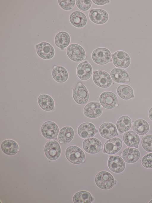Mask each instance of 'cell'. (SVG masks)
<instances>
[{
  "instance_id": "6da1fadb",
  "label": "cell",
  "mask_w": 152,
  "mask_h": 203,
  "mask_svg": "<svg viewBox=\"0 0 152 203\" xmlns=\"http://www.w3.org/2000/svg\"><path fill=\"white\" fill-rule=\"evenodd\" d=\"M65 155L67 160L74 164H80L85 161V155L84 152L75 146L68 147L65 151Z\"/></svg>"
},
{
  "instance_id": "7a4b0ae2",
  "label": "cell",
  "mask_w": 152,
  "mask_h": 203,
  "mask_svg": "<svg viewBox=\"0 0 152 203\" xmlns=\"http://www.w3.org/2000/svg\"><path fill=\"white\" fill-rule=\"evenodd\" d=\"M115 180L109 172L102 171L98 172L96 175L95 182L96 185L103 190H108L115 185Z\"/></svg>"
},
{
  "instance_id": "3957f363",
  "label": "cell",
  "mask_w": 152,
  "mask_h": 203,
  "mask_svg": "<svg viewBox=\"0 0 152 203\" xmlns=\"http://www.w3.org/2000/svg\"><path fill=\"white\" fill-rule=\"evenodd\" d=\"M91 57L95 63L99 65H104L112 61L110 51L104 47L95 49L92 53Z\"/></svg>"
},
{
  "instance_id": "277c9868",
  "label": "cell",
  "mask_w": 152,
  "mask_h": 203,
  "mask_svg": "<svg viewBox=\"0 0 152 203\" xmlns=\"http://www.w3.org/2000/svg\"><path fill=\"white\" fill-rule=\"evenodd\" d=\"M72 96L75 102L80 105L86 103L89 98L87 89L84 85L80 82L74 87L72 90Z\"/></svg>"
},
{
  "instance_id": "5b68a950",
  "label": "cell",
  "mask_w": 152,
  "mask_h": 203,
  "mask_svg": "<svg viewBox=\"0 0 152 203\" xmlns=\"http://www.w3.org/2000/svg\"><path fill=\"white\" fill-rule=\"evenodd\" d=\"M68 57L72 60L79 62L83 60L86 57V52L84 49L76 43L69 45L66 49Z\"/></svg>"
},
{
  "instance_id": "8992f818",
  "label": "cell",
  "mask_w": 152,
  "mask_h": 203,
  "mask_svg": "<svg viewBox=\"0 0 152 203\" xmlns=\"http://www.w3.org/2000/svg\"><path fill=\"white\" fill-rule=\"evenodd\" d=\"M41 132L45 138L56 140L59 132L58 125L54 122L48 121L44 122L41 127Z\"/></svg>"
},
{
  "instance_id": "52a82bcc",
  "label": "cell",
  "mask_w": 152,
  "mask_h": 203,
  "mask_svg": "<svg viewBox=\"0 0 152 203\" xmlns=\"http://www.w3.org/2000/svg\"><path fill=\"white\" fill-rule=\"evenodd\" d=\"M92 78L96 85L102 88L109 87L112 83V80L110 74L107 72L102 70L95 71Z\"/></svg>"
},
{
  "instance_id": "ba28073f",
  "label": "cell",
  "mask_w": 152,
  "mask_h": 203,
  "mask_svg": "<svg viewBox=\"0 0 152 203\" xmlns=\"http://www.w3.org/2000/svg\"><path fill=\"white\" fill-rule=\"evenodd\" d=\"M37 54L41 58L44 60H49L52 58L55 54L53 46L46 42H42L36 46Z\"/></svg>"
},
{
  "instance_id": "9c48e42d",
  "label": "cell",
  "mask_w": 152,
  "mask_h": 203,
  "mask_svg": "<svg viewBox=\"0 0 152 203\" xmlns=\"http://www.w3.org/2000/svg\"><path fill=\"white\" fill-rule=\"evenodd\" d=\"M44 152L49 160H54L58 158L61 153V149L58 143L52 140L48 141L44 147Z\"/></svg>"
},
{
  "instance_id": "30bf717a",
  "label": "cell",
  "mask_w": 152,
  "mask_h": 203,
  "mask_svg": "<svg viewBox=\"0 0 152 203\" xmlns=\"http://www.w3.org/2000/svg\"><path fill=\"white\" fill-rule=\"evenodd\" d=\"M99 101L104 107L110 109L117 106L118 99L113 93L107 91L103 92L100 94Z\"/></svg>"
},
{
  "instance_id": "8fae6325",
  "label": "cell",
  "mask_w": 152,
  "mask_h": 203,
  "mask_svg": "<svg viewBox=\"0 0 152 203\" xmlns=\"http://www.w3.org/2000/svg\"><path fill=\"white\" fill-rule=\"evenodd\" d=\"M112 62L116 67L122 68H127L131 63V59L129 55L122 51H118L112 55Z\"/></svg>"
},
{
  "instance_id": "7c38bea8",
  "label": "cell",
  "mask_w": 152,
  "mask_h": 203,
  "mask_svg": "<svg viewBox=\"0 0 152 203\" xmlns=\"http://www.w3.org/2000/svg\"><path fill=\"white\" fill-rule=\"evenodd\" d=\"M82 146L85 152L90 154H96L103 149V146L100 140L94 138L85 139L83 142Z\"/></svg>"
},
{
  "instance_id": "4fadbf2b",
  "label": "cell",
  "mask_w": 152,
  "mask_h": 203,
  "mask_svg": "<svg viewBox=\"0 0 152 203\" xmlns=\"http://www.w3.org/2000/svg\"><path fill=\"white\" fill-rule=\"evenodd\" d=\"M102 105L96 102H92L87 104L83 109L84 115L87 117L94 118L99 116L102 114L103 108Z\"/></svg>"
},
{
  "instance_id": "5bb4252c",
  "label": "cell",
  "mask_w": 152,
  "mask_h": 203,
  "mask_svg": "<svg viewBox=\"0 0 152 203\" xmlns=\"http://www.w3.org/2000/svg\"><path fill=\"white\" fill-rule=\"evenodd\" d=\"M91 21L98 24H102L106 23L109 19V15L105 10L101 9L95 8L91 10L89 14Z\"/></svg>"
},
{
  "instance_id": "9a60e30c",
  "label": "cell",
  "mask_w": 152,
  "mask_h": 203,
  "mask_svg": "<svg viewBox=\"0 0 152 203\" xmlns=\"http://www.w3.org/2000/svg\"><path fill=\"white\" fill-rule=\"evenodd\" d=\"M107 165L112 171L116 173L122 172L125 168L124 160L121 157L118 155L110 156L108 160Z\"/></svg>"
},
{
  "instance_id": "2e32d148",
  "label": "cell",
  "mask_w": 152,
  "mask_h": 203,
  "mask_svg": "<svg viewBox=\"0 0 152 203\" xmlns=\"http://www.w3.org/2000/svg\"><path fill=\"white\" fill-rule=\"evenodd\" d=\"M122 145V142L120 138L117 137L110 138L105 143L104 151L109 155L115 154L121 150Z\"/></svg>"
},
{
  "instance_id": "e0dca14e",
  "label": "cell",
  "mask_w": 152,
  "mask_h": 203,
  "mask_svg": "<svg viewBox=\"0 0 152 203\" xmlns=\"http://www.w3.org/2000/svg\"><path fill=\"white\" fill-rule=\"evenodd\" d=\"M96 129L92 123L86 122L81 124L77 129V133L81 138L86 139L93 137L96 133Z\"/></svg>"
},
{
  "instance_id": "ac0fdd59",
  "label": "cell",
  "mask_w": 152,
  "mask_h": 203,
  "mask_svg": "<svg viewBox=\"0 0 152 203\" xmlns=\"http://www.w3.org/2000/svg\"><path fill=\"white\" fill-rule=\"evenodd\" d=\"M69 21L74 26L78 28H82L86 25L87 19L86 15L79 11L72 12L69 17Z\"/></svg>"
},
{
  "instance_id": "d6986e66",
  "label": "cell",
  "mask_w": 152,
  "mask_h": 203,
  "mask_svg": "<svg viewBox=\"0 0 152 203\" xmlns=\"http://www.w3.org/2000/svg\"><path fill=\"white\" fill-rule=\"evenodd\" d=\"M76 73L78 77L83 81L86 80L91 77L92 73V68L86 61L80 63L78 65Z\"/></svg>"
},
{
  "instance_id": "ffe728a7",
  "label": "cell",
  "mask_w": 152,
  "mask_h": 203,
  "mask_svg": "<svg viewBox=\"0 0 152 203\" xmlns=\"http://www.w3.org/2000/svg\"><path fill=\"white\" fill-rule=\"evenodd\" d=\"M121 156L125 162L129 163H133L139 160L140 153L139 150L136 148L129 147L123 150Z\"/></svg>"
},
{
  "instance_id": "44dd1931",
  "label": "cell",
  "mask_w": 152,
  "mask_h": 203,
  "mask_svg": "<svg viewBox=\"0 0 152 203\" xmlns=\"http://www.w3.org/2000/svg\"><path fill=\"white\" fill-rule=\"evenodd\" d=\"M99 131L100 135L106 139L115 137L117 134V129L114 124L110 122H105L100 126Z\"/></svg>"
},
{
  "instance_id": "7402d4cb",
  "label": "cell",
  "mask_w": 152,
  "mask_h": 203,
  "mask_svg": "<svg viewBox=\"0 0 152 203\" xmlns=\"http://www.w3.org/2000/svg\"><path fill=\"white\" fill-rule=\"evenodd\" d=\"M112 79L118 83H124L129 81L128 73L125 70L116 68H113L110 73Z\"/></svg>"
},
{
  "instance_id": "603a6c76",
  "label": "cell",
  "mask_w": 152,
  "mask_h": 203,
  "mask_svg": "<svg viewBox=\"0 0 152 203\" xmlns=\"http://www.w3.org/2000/svg\"><path fill=\"white\" fill-rule=\"evenodd\" d=\"M123 140L127 146L137 148L140 142L139 135L132 130L127 131L123 136Z\"/></svg>"
},
{
  "instance_id": "cb8c5ba5",
  "label": "cell",
  "mask_w": 152,
  "mask_h": 203,
  "mask_svg": "<svg viewBox=\"0 0 152 203\" xmlns=\"http://www.w3.org/2000/svg\"><path fill=\"white\" fill-rule=\"evenodd\" d=\"M74 134V131L72 128L69 126H65L60 130L58 139L61 143L67 144L72 140Z\"/></svg>"
},
{
  "instance_id": "d4e9b609",
  "label": "cell",
  "mask_w": 152,
  "mask_h": 203,
  "mask_svg": "<svg viewBox=\"0 0 152 203\" xmlns=\"http://www.w3.org/2000/svg\"><path fill=\"white\" fill-rule=\"evenodd\" d=\"M53 78L56 82L62 83L67 81L68 74L66 69L62 66L58 65L53 68L52 72Z\"/></svg>"
},
{
  "instance_id": "484cf974",
  "label": "cell",
  "mask_w": 152,
  "mask_h": 203,
  "mask_svg": "<svg viewBox=\"0 0 152 203\" xmlns=\"http://www.w3.org/2000/svg\"><path fill=\"white\" fill-rule=\"evenodd\" d=\"M2 151L6 154L14 155L19 151V146L15 141L10 139L6 140L2 142L1 145Z\"/></svg>"
},
{
  "instance_id": "4316f807",
  "label": "cell",
  "mask_w": 152,
  "mask_h": 203,
  "mask_svg": "<svg viewBox=\"0 0 152 203\" xmlns=\"http://www.w3.org/2000/svg\"><path fill=\"white\" fill-rule=\"evenodd\" d=\"M71 38L69 34L65 31H60L56 35L54 43L57 47L64 49L68 46L70 44Z\"/></svg>"
},
{
  "instance_id": "83f0119b",
  "label": "cell",
  "mask_w": 152,
  "mask_h": 203,
  "mask_svg": "<svg viewBox=\"0 0 152 203\" xmlns=\"http://www.w3.org/2000/svg\"><path fill=\"white\" fill-rule=\"evenodd\" d=\"M38 104L43 110L50 111L54 108V102L53 99L50 96L46 94L39 95L37 99Z\"/></svg>"
},
{
  "instance_id": "f1b7e54d",
  "label": "cell",
  "mask_w": 152,
  "mask_h": 203,
  "mask_svg": "<svg viewBox=\"0 0 152 203\" xmlns=\"http://www.w3.org/2000/svg\"><path fill=\"white\" fill-rule=\"evenodd\" d=\"M132 128L134 131L140 135H143L148 132L149 129L148 122L142 119H138L133 123Z\"/></svg>"
},
{
  "instance_id": "f546056e",
  "label": "cell",
  "mask_w": 152,
  "mask_h": 203,
  "mask_svg": "<svg viewBox=\"0 0 152 203\" xmlns=\"http://www.w3.org/2000/svg\"><path fill=\"white\" fill-rule=\"evenodd\" d=\"M117 92L121 98L126 100L132 98L134 96L132 88L129 85L126 84L119 85L117 88Z\"/></svg>"
},
{
  "instance_id": "4dcf8cb0",
  "label": "cell",
  "mask_w": 152,
  "mask_h": 203,
  "mask_svg": "<svg viewBox=\"0 0 152 203\" xmlns=\"http://www.w3.org/2000/svg\"><path fill=\"white\" fill-rule=\"evenodd\" d=\"M131 124L130 118L128 116L124 115L118 119L116 122V126L119 132L124 133L130 129Z\"/></svg>"
},
{
  "instance_id": "1f68e13d",
  "label": "cell",
  "mask_w": 152,
  "mask_h": 203,
  "mask_svg": "<svg viewBox=\"0 0 152 203\" xmlns=\"http://www.w3.org/2000/svg\"><path fill=\"white\" fill-rule=\"evenodd\" d=\"M73 201L75 203H90L92 201V196L88 192L81 191L75 193L73 196Z\"/></svg>"
},
{
  "instance_id": "d6a6232c",
  "label": "cell",
  "mask_w": 152,
  "mask_h": 203,
  "mask_svg": "<svg viewBox=\"0 0 152 203\" xmlns=\"http://www.w3.org/2000/svg\"><path fill=\"white\" fill-rule=\"evenodd\" d=\"M141 144L143 148L146 152H152V135H146L142 139Z\"/></svg>"
},
{
  "instance_id": "836d02e7",
  "label": "cell",
  "mask_w": 152,
  "mask_h": 203,
  "mask_svg": "<svg viewBox=\"0 0 152 203\" xmlns=\"http://www.w3.org/2000/svg\"><path fill=\"white\" fill-rule=\"evenodd\" d=\"M75 3L77 7L80 10L86 11L91 8L92 1L90 0H76Z\"/></svg>"
},
{
  "instance_id": "e575fe53",
  "label": "cell",
  "mask_w": 152,
  "mask_h": 203,
  "mask_svg": "<svg viewBox=\"0 0 152 203\" xmlns=\"http://www.w3.org/2000/svg\"><path fill=\"white\" fill-rule=\"evenodd\" d=\"M58 1L60 7L66 11L72 9L74 7L75 3V1L74 0H58Z\"/></svg>"
},
{
  "instance_id": "d590c367",
  "label": "cell",
  "mask_w": 152,
  "mask_h": 203,
  "mask_svg": "<svg viewBox=\"0 0 152 203\" xmlns=\"http://www.w3.org/2000/svg\"><path fill=\"white\" fill-rule=\"evenodd\" d=\"M141 164L145 168H152V152L148 153L142 158Z\"/></svg>"
},
{
  "instance_id": "8d00e7d4",
  "label": "cell",
  "mask_w": 152,
  "mask_h": 203,
  "mask_svg": "<svg viewBox=\"0 0 152 203\" xmlns=\"http://www.w3.org/2000/svg\"><path fill=\"white\" fill-rule=\"evenodd\" d=\"M92 1L95 4L100 6L106 4H108L110 2V0H93Z\"/></svg>"
},
{
  "instance_id": "74e56055",
  "label": "cell",
  "mask_w": 152,
  "mask_h": 203,
  "mask_svg": "<svg viewBox=\"0 0 152 203\" xmlns=\"http://www.w3.org/2000/svg\"><path fill=\"white\" fill-rule=\"evenodd\" d=\"M148 116L150 119L152 121V107H151L148 112Z\"/></svg>"
},
{
  "instance_id": "f35d334b",
  "label": "cell",
  "mask_w": 152,
  "mask_h": 203,
  "mask_svg": "<svg viewBox=\"0 0 152 203\" xmlns=\"http://www.w3.org/2000/svg\"><path fill=\"white\" fill-rule=\"evenodd\" d=\"M149 203H152V199L150 200L149 202Z\"/></svg>"
},
{
  "instance_id": "ab89813d",
  "label": "cell",
  "mask_w": 152,
  "mask_h": 203,
  "mask_svg": "<svg viewBox=\"0 0 152 203\" xmlns=\"http://www.w3.org/2000/svg\"><path fill=\"white\" fill-rule=\"evenodd\" d=\"M116 182H117L116 181V180H115V184H116Z\"/></svg>"
}]
</instances>
